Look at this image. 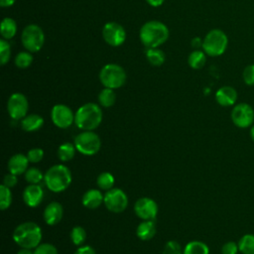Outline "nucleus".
<instances>
[{
    "label": "nucleus",
    "mask_w": 254,
    "mask_h": 254,
    "mask_svg": "<svg viewBox=\"0 0 254 254\" xmlns=\"http://www.w3.org/2000/svg\"><path fill=\"white\" fill-rule=\"evenodd\" d=\"M101 107L93 102L81 105L74 113V124L82 131H93L102 121Z\"/></svg>",
    "instance_id": "nucleus-1"
},
{
    "label": "nucleus",
    "mask_w": 254,
    "mask_h": 254,
    "mask_svg": "<svg viewBox=\"0 0 254 254\" xmlns=\"http://www.w3.org/2000/svg\"><path fill=\"white\" fill-rule=\"evenodd\" d=\"M41 227L32 221L19 224L13 231V240L21 248L35 249L42 241Z\"/></svg>",
    "instance_id": "nucleus-2"
},
{
    "label": "nucleus",
    "mask_w": 254,
    "mask_h": 254,
    "mask_svg": "<svg viewBox=\"0 0 254 254\" xmlns=\"http://www.w3.org/2000/svg\"><path fill=\"white\" fill-rule=\"evenodd\" d=\"M10 56H11L10 44L5 39H1L0 40V62L2 65L6 64V63L10 59Z\"/></svg>",
    "instance_id": "nucleus-34"
},
{
    "label": "nucleus",
    "mask_w": 254,
    "mask_h": 254,
    "mask_svg": "<svg viewBox=\"0 0 254 254\" xmlns=\"http://www.w3.org/2000/svg\"><path fill=\"white\" fill-rule=\"evenodd\" d=\"M139 37L146 48H157L168 40L169 29L164 23L152 20L141 27Z\"/></svg>",
    "instance_id": "nucleus-3"
},
{
    "label": "nucleus",
    "mask_w": 254,
    "mask_h": 254,
    "mask_svg": "<svg viewBox=\"0 0 254 254\" xmlns=\"http://www.w3.org/2000/svg\"><path fill=\"white\" fill-rule=\"evenodd\" d=\"M238 252V243L234 241H227L221 247V254H237Z\"/></svg>",
    "instance_id": "nucleus-39"
},
{
    "label": "nucleus",
    "mask_w": 254,
    "mask_h": 254,
    "mask_svg": "<svg viewBox=\"0 0 254 254\" xmlns=\"http://www.w3.org/2000/svg\"><path fill=\"white\" fill-rule=\"evenodd\" d=\"M249 134H250V137H251L252 141L254 142V124L250 127V132H249Z\"/></svg>",
    "instance_id": "nucleus-46"
},
{
    "label": "nucleus",
    "mask_w": 254,
    "mask_h": 254,
    "mask_svg": "<svg viewBox=\"0 0 254 254\" xmlns=\"http://www.w3.org/2000/svg\"><path fill=\"white\" fill-rule=\"evenodd\" d=\"M134 212L142 220H154L158 213V204L150 197H140L134 204Z\"/></svg>",
    "instance_id": "nucleus-14"
},
{
    "label": "nucleus",
    "mask_w": 254,
    "mask_h": 254,
    "mask_svg": "<svg viewBox=\"0 0 254 254\" xmlns=\"http://www.w3.org/2000/svg\"><path fill=\"white\" fill-rule=\"evenodd\" d=\"M34 254H59L57 247L52 243H40L35 249Z\"/></svg>",
    "instance_id": "nucleus-35"
},
{
    "label": "nucleus",
    "mask_w": 254,
    "mask_h": 254,
    "mask_svg": "<svg viewBox=\"0 0 254 254\" xmlns=\"http://www.w3.org/2000/svg\"><path fill=\"white\" fill-rule=\"evenodd\" d=\"M44 199V190L39 185H29L23 191V200L29 207H37Z\"/></svg>",
    "instance_id": "nucleus-15"
},
{
    "label": "nucleus",
    "mask_w": 254,
    "mask_h": 254,
    "mask_svg": "<svg viewBox=\"0 0 254 254\" xmlns=\"http://www.w3.org/2000/svg\"><path fill=\"white\" fill-rule=\"evenodd\" d=\"M44 125V118L39 114L26 115L21 120V127L26 132H35Z\"/></svg>",
    "instance_id": "nucleus-21"
},
{
    "label": "nucleus",
    "mask_w": 254,
    "mask_h": 254,
    "mask_svg": "<svg viewBox=\"0 0 254 254\" xmlns=\"http://www.w3.org/2000/svg\"><path fill=\"white\" fill-rule=\"evenodd\" d=\"M27 157L30 163H39L44 158V150L41 148H32L28 151Z\"/></svg>",
    "instance_id": "nucleus-38"
},
{
    "label": "nucleus",
    "mask_w": 254,
    "mask_h": 254,
    "mask_svg": "<svg viewBox=\"0 0 254 254\" xmlns=\"http://www.w3.org/2000/svg\"><path fill=\"white\" fill-rule=\"evenodd\" d=\"M21 40L24 48L30 53L40 51L45 42V35L41 27L36 24L26 26L22 32Z\"/></svg>",
    "instance_id": "nucleus-8"
},
{
    "label": "nucleus",
    "mask_w": 254,
    "mask_h": 254,
    "mask_svg": "<svg viewBox=\"0 0 254 254\" xmlns=\"http://www.w3.org/2000/svg\"><path fill=\"white\" fill-rule=\"evenodd\" d=\"M29 160L27 155L18 153L13 155L9 161H8V170L9 173H12L16 176L25 174V172L28 170V165H29Z\"/></svg>",
    "instance_id": "nucleus-18"
},
{
    "label": "nucleus",
    "mask_w": 254,
    "mask_h": 254,
    "mask_svg": "<svg viewBox=\"0 0 254 254\" xmlns=\"http://www.w3.org/2000/svg\"><path fill=\"white\" fill-rule=\"evenodd\" d=\"M17 254H34V251H32V249L29 248H21Z\"/></svg>",
    "instance_id": "nucleus-45"
},
{
    "label": "nucleus",
    "mask_w": 254,
    "mask_h": 254,
    "mask_svg": "<svg viewBox=\"0 0 254 254\" xmlns=\"http://www.w3.org/2000/svg\"><path fill=\"white\" fill-rule=\"evenodd\" d=\"M44 176L45 175H43L42 172L35 167L29 168L25 172V180L31 185H38L42 180H44Z\"/></svg>",
    "instance_id": "nucleus-32"
},
{
    "label": "nucleus",
    "mask_w": 254,
    "mask_h": 254,
    "mask_svg": "<svg viewBox=\"0 0 254 254\" xmlns=\"http://www.w3.org/2000/svg\"><path fill=\"white\" fill-rule=\"evenodd\" d=\"M215 100L220 106H232L237 100V91L229 85L221 86L215 92Z\"/></svg>",
    "instance_id": "nucleus-17"
},
{
    "label": "nucleus",
    "mask_w": 254,
    "mask_h": 254,
    "mask_svg": "<svg viewBox=\"0 0 254 254\" xmlns=\"http://www.w3.org/2000/svg\"><path fill=\"white\" fill-rule=\"evenodd\" d=\"M28 109V99L23 93L15 92L11 94L7 102V110L12 119L22 120L27 115Z\"/></svg>",
    "instance_id": "nucleus-11"
},
{
    "label": "nucleus",
    "mask_w": 254,
    "mask_h": 254,
    "mask_svg": "<svg viewBox=\"0 0 254 254\" xmlns=\"http://www.w3.org/2000/svg\"><path fill=\"white\" fill-rule=\"evenodd\" d=\"M148 2V4H150L153 7H158L161 6L165 0H146Z\"/></svg>",
    "instance_id": "nucleus-43"
},
{
    "label": "nucleus",
    "mask_w": 254,
    "mask_h": 254,
    "mask_svg": "<svg viewBox=\"0 0 254 254\" xmlns=\"http://www.w3.org/2000/svg\"><path fill=\"white\" fill-rule=\"evenodd\" d=\"M228 45V38L226 34L219 29L209 31L202 41L203 52L210 57H217L222 55Z\"/></svg>",
    "instance_id": "nucleus-5"
},
{
    "label": "nucleus",
    "mask_w": 254,
    "mask_h": 254,
    "mask_svg": "<svg viewBox=\"0 0 254 254\" xmlns=\"http://www.w3.org/2000/svg\"><path fill=\"white\" fill-rule=\"evenodd\" d=\"M75 146L74 144H71L69 142H64L62 145H60L58 149V158L62 162H68L70 161L75 154Z\"/></svg>",
    "instance_id": "nucleus-25"
},
{
    "label": "nucleus",
    "mask_w": 254,
    "mask_h": 254,
    "mask_svg": "<svg viewBox=\"0 0 254 254\" xmlns=\"http://www.w3.org/2000/svg\"><path fill=\"white\" fill-rule=\"evenodd\" d=\"M73 144L76 151L80 154L84 156H93L99 152L101 140L93 131H82L75 136Z\"/></svg>",
    "instance_id": "nucleus-7"
},
{
    "label": "nucleus",
    "mask_w": 254,
    "mask_h": 254,
    "mask_svg": "<svg viewBox=\"0 0 254 254\" xmlns=\"http://www.w3.org/2000/svg\"><path fill=\"white\" fill-rule=\"evenodd\" d=\"M230 117L236 127L248 128L254 123V109L248 103H238L232 108Z\"/></svg>",
    "instance_id": "nucleus-10"
},
{
    "label": "nucleus",
    "mask_w": 254,
    "mask_h": 254,
    "mask_svg": "<svg viewBox=\"0 0 254 254\" xmlns=\"http://www.w3.org/2000/svg\"><path fill=\"white\" fill-rule=\"evenodd\" d=\"M44 181L47 188L53 192H62L65 190L71 184L72 177L69 169L58 164L52 166L44 176Z\"/></svg>",
    "instance_id": "nucleus-4"
},
{
    "label": "nucleus",
    "mask_w": 254,
    "mask_h": 254,
    "mask_svg": "<svg viewBox=\"0 0 254 254\" xmlns=\"http://www.w3.org/2000/svg\"><path fill=\"white\" fill-rule=\"evenodd\" d=\"M12 203L11 189L7 188L3 184L0 186V208L1 210L7 209Z\"/></svg>",
    "instance_id": "nucleus-31"
},
{
    "label": "nucleus",
    "mask_w": 254,
    "mask_h": 254,
    "mask_svg": "<svg viewBox=\"0 0 254 254\" xmlns=\"http://www.w3.org/2000/svg\"><path fill=\"white\" fill-rule=\"evenodd\" d=\"M33 57L30 52H20L15 58V64L20 68H26L31 65Z\"/></svg>",
    "instance_id": "nucleus-33"
},
{
    "label": "nucleus",
    "mask_w": 254,
    "mask_h": 254,
    "mask_svg": "<svg viewBox=\"0 0 254 254\" xmlns=\"http://www.w3.org/2000/svg\"><path fill=\"white\" fill-rule=\"evenodd\" d=\"M183 254H209V248L202 241L192 240L185 246Z\"/></svg>",
    "instance_id": "nucleus-23"
},
{
    "label": "nucleus",
    "mask_w": 254,
    "mask_h": 254,
    "mask_svg": "<svg viewBox=\"0 0 254 254\" xmlns=\"http://www.w3.org/2000/svg\"><path fill=\"white\" fill-rule=\"evenodd\" d=\"M18 183V179H17V176L12 174V173H9L7 175L4 176V179H3V185L6 186L7 188L9 189H12L14 188Z\"/></svg>",
    "instance_id": "nucleus-40"
},
{
    "label": "nucleus",
    "mask_w": 254,
    "mask_h": 254,
    "mask_svg": "<svg viewBox=\"0 0 254 254\" xmlns=\"http://www.w3.org/2000/svg\"><path fill=\"white\" fill-rule=\"evenodd\" d=\"M114 177L109 172H102L98 175L96 179V185L100 190H109L114 187Z\"/></svg>",
    "instance_id": "nucleus-29"
},
{
    "label": "nucleus",
    "mask_w": 254,
    "mask_h": 254,
    "mask_svg": "<svg viewBox=\"0 0 254 254\" xmlns=\"http://www.w3.org/2000/svg\"><path fill=\"white\" fill-rule=\"evenodd\" d=\"M104 199V194L99 190L90 189L86 190L81 198L82 205L88 209H95L99 207Z\"/></svg>",
    "instance_id": "nucleus-19"
},
{
    "label": "nucleus",
    "mask_w": 254,
    "mask_h": 254,
    "mask_svg": "<svg viewBox=\"0 0 254 254\" xmlns=\"http://www.w3.org/2000/svg\"><path fill=\"white\" fill-rule=\"evenodd\" d=\"M238 247L242 254H254V234H244L238 241Z\"/></svg>",
    "instance_id": "nucleus-28"
},
{
    "label": "nucleus",
    "mask_w": 254,
    "mask_h": 254,
    "mask_svg": "<svg viewBox=\"0 0 254 254\" xmlns=\"http://www.w3.org/2000/svg\"><path fill=\"white\" fill-rule=\"evenodd\" d=\"M156 231L154 220H143L136 228V235L140 240L148 241L155 236Z\"/></svg>",
    "instance_id": "nucleus-20"
},
{
    "label": "nucleus",
    "mask_w": 254,
    "mask_h": 254,
    "mask_svg": "<svg viewBox=\"0 0 254 254\" xmlns=\"http://www.w3.org/2000/svg\"><path fill=\"white\" fill-rule=\"evenodd\" d=\"M98 101L102 107H111L116 101V94L114 92V89L104 87L98 94Z\"/></svg>",
    "instance_id": "nucleus-27"
},
{
    "label": "nucleus",
    "mask_w": 254,
    "mask_h": 254,
    "mask_svg": "<svg viewBox=\"0 0 254 254\" xmlns=\"http://www.w3.org/2000/svg\"><path fill=\"white\" fill-rule=\"evenodd\" d=\"M146 58L148 62L155 66H160L165 63L166 56L165 53L158 48H147Z\"/></svg>",
    "instance_id": "nucleus-24"
},
{
    "label": "nucleus",
    "mask_w": 254,
    "mask_h": 254,
    "mask_svg": "<svg viewBox=\"0 0 254 254\" xmlns=\"http://www.w3.org/2000/svg\"><path fill=\"white\" fill-rule=\"evenodd\" d=\"M17 32L16 21L12 18H4L1 22V36L5 40L12 39Z\"/></svg>",
    "instance_id": "nucleus-22"
},
{
    "label": "nucleus",
    "mask_w": 254,
    "mask_h": 254,
    "mask_svg": "<svg viewBox=\"0 0 254 254\" xmlns=\"http://www.w3.org/2000/svg\"><path fill=\"white\" fill-rule=\"evenodd\" d=\"M206 54L203 51H199V50H195L193 52H191L189 55L188 58V64L191 68L194 69H198L201 68L205 62H206Z\"/></svg>",
    "instance_id": "nucleus-26"
},
{
    "label": "nucleus",
    "mask_w": 254,
    "mask_h": 254,
    "mask_svg": "<svg viewBox=\"0 0 254 254\" xmlns=\"http://www.w3.org/2000/svg\"><path fill=\"white\" fill-rule=\"evenodd\" d=\"M74 254H96L95 250L90 245H81L75 250Z\"/></svg>",
    "instance_id": "nucleus-41"
},
{
    "label": "nucleus",
    "mask_w": 254,
    "mask_h": 254,
    "mask_svg": "<svg viewBox=\"0 0 254 254\" xmlns=\"http://www.w3.org/2000/svg\"><path fill=\"white\" fill-rule=\"evenodd\" d=\"M162 254H183V250L177 241L170 240L165 244Z\"/></svg>",
    "instance_id": "nucleus-36"
},
{
    "label": "nucleus",
    "mask_w": 254,
    "mask_h": 254,
    "mask_svg": "<svg viewBox=\"0 0 254 254\" xmlns=\"http://www.w3.org/2000/svg\"><path fill=\"white\" fill-rule=\"evenodd\" d=\"M16 0H0V5L1 7L5 8V7H10L15 3Z\"/></svg>",
    "instance_id": "nucleus-42"
},
{
    "label": "nucleus",
    "mask_w": 254,
    "mask_h": 254,
    "mask_svg": "<svg viewBox=\"0 0 254 254\" xmlns=\"http://www.w3.org/2000/svg\"><path fill=\"white\" fill-rule=\"evenodd\" d=\"M126 72L122 66L116 64H105L99 72V80L104 87L116 89L126 82Z\"/></svg>",
    "instance_id": "nucleus-6"
},
{
    "label": "nucleus",
    "mask_w": 254,
    "mask_h": 254,
    "mask_svg": "<svg viewBox=\"0 0 254 254\" xmlns=\"http://www.w3.org/2000/svg\"><path fill=\"white\" fill-rule=\"evenodd\" d=\"M64 215V207L63 205L58 201H52L50 202L43 213L44 220L48 225H56L58 224Z\"/></svg>",
    "instance_id": "nucleus-16"
},
{
    "label": "nucleus",
    "mask_w": 254,
    "mask_h": 254,
    "mask_svg": "<svg viewBox=\"0 0 254 254\" xmlns=\"http://www.w3.org/2000/svg\"><path fill=\"white\" fill-rule=\"evenodd\" d=\"M51 119L57 127L66 129L74 122V114L68 106L56 104L51 110Z\"/></svg>",
    "instance_id": "nucleus-13"
},
{
    "label": "nucleus",
    "mask_w": 254,
    "mask_h": 254,
    "mask_svg": "<svg viewBox=\"0 0 254 254\" xmlns=\"http://www.w3.org/2000/svg\"><path fill=\"white\" fill-rule=\"evenodd\" d=\"M242 78L243 81L247 85H254V64H248L242 72Z\"/></svg>",
    "instance_id": "nucleus-37"
},
{
    "label": "nucleus",
    "mask_w": 254,
    "mask_h": 254,
    "mask_svg": "<svg viewBox=\"0 0 254 254\" xmlns=\"http://www.w3.org/2000/svg\"><path fill=\"white\" fill-rule=\"evenodd\" d=\"M191 45L193 48H199L200 46L202 47V42L199 38H194L192 41H191Z\"/></svg>",
    "instance_id": "nucleus-44"
},
{
    "label": "nucleus",
    "mask_w": 254,
    "mask_h": 254,
    "mask_svg": "<svg viewBox=\"0 0 254 254\" xmlns=\"http://www.w3.org/2000/svg\"><path fill=\"white\" fill-rule=\"evenodd\" d=\"M103 203L109 211L114 213H120L127 208L128 197L121 189L112 188L104 193Z\"/></svg>",
    "instance_id": "nucleus-9"
},
{
    "label": "nucleus",
    "mask_w": 254,
    "mask_h": 254,
    "mask_svg": "<svg viewBox=\"0 0 254 254\" xmlns=\"http://www.w3.org/2000/svg\"><path fill=\"white\" fill-rule=\"evenodd\" d=\"M102 37L108 45L119 47L125 42L126 32L120 24L116 22H108L102 29Z\"/></svg>",
    "instance_id": "nucleus-12"
},
{
    "label": "nucleus",
    "mask_w": 254,
    "mask_h": 254,
    "mask_svg": "<svg viewBox=\"0 0 254 254\" xmlns=\"http://www.w3.org/2000/svg\"><path fill=\"white\" fill-rule=\"evenodd\" d=\"M86 231L82 226L75 225L70 231V239L76 246H81L86 240Z\"/></svg>",
    "instance_id": "nucleus-30"
}]
</instances>
